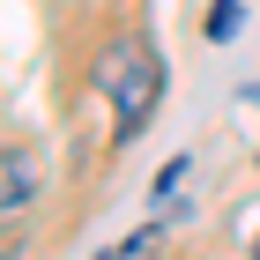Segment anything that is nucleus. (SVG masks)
I'll return each mask as SVG.
<instances>
[{"instance_id": "f257e3e1", "label": "nucleus", "mask_w": 260, "mask_h": 260, "mask_svg": "<svg viewBox=\"0 0 260 260\" xmlns=\"http://www.w3.org/2000/svg\"><path fill=\"white\" fill-rule=\"evenodd\" d=\"M89 89L119 104V141H126L149 112H156V97H164V60L141 38H112L97 52V67H89Z\"/></svg>"}, {"instance_id": "f03ea898", "label": "nucleus", "mask_w": 260, "mask_h": 260, "mask_svg": "<svg viewBox=\"0 0 260 260\" xmlns=\"http://www.w3.org/2000/svg\"><path fill=\"white\" fill-rule=\"evenodd\" d=\"M30 193H38V164L22 156V149H8V179H0V208H8V223L30 208Z\"/></svg>"}, {"instance_id": "7ed1b4c3", "label": "nucleus", "mask_w": 260, "mask_h": 260, "mask_svg": "<svg viewBox=\"0 0 260 260\" xmlns=\"http://www.w3.org/2000/svg\"><path fill=\"white\" fill-rule=\"evenodd\" d=\"M149 245H156V231H134L119 253H104V260H149Z\"/></svg>"}, {"instance_id": "20e7f679", "label": "nucleus", "mask_w": 260, "mask_h": 260, "mask_svg": "<svg viewBox=\"0 0 260 260\" xmlns=\"http://www.w3.org/2000/svg\"><path fill=\"white\" fill-rule=\"evenodd\" d=\"M208 30H216V38H231V30H238V0H216V22H208Z\"/></svg>"}, {"instance_id": "39448f33", "label": "nucleus", "mask_w": 260, "mask_h": 260, "mask_svg": "<svg viewBox=\"0 0 260 260\" xmlns=\"http://www.w3.org/2000/svg\"><path fill=\"white\" fill-rule=\"evenodd\" d=\"M253 260H260V231H253Z\"/></svg>"}]
</instances>
